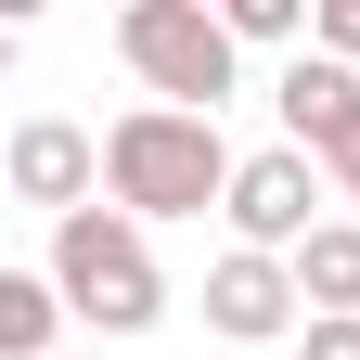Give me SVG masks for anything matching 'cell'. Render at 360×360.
Wrapping results in <instances>:
<instances>
[{"label":"cell","instance_id":"obj_1","mask_svg":"<svg viewBox=\"0 0 360 360\" xmlns=\"http://www.w3.org/2000/svg\"><path fill=\"white\" fill-rule=\"evenodd\" d=\"M232 142H219V116H180V103H129L103 129V193L129 219H206V206H232Z\"/></svg>","mask_w":360,"mask_h":360},{"label":"cell","instance_id":"obj_2","mask_svg":"<svg viewBox=\"0 0 360 360\" xmlns=\"http://www.w3.org/2000/svg\"><path fill=\"white\" fill-rule=\"evenodd\" d=\"M52 283H65V309H77L90 335H142L155 309H167V270H155V245H142V219H129V206L52 219Z\"/></svg>","mask_w":360,"mask_h":360},{"label":"cell","instance_id":"obj_3","mask_svg":"<svg viewBox=\"0 0 360 360\" xmlns=\"http://www.w3.org/2000/svg\"><path fill=\"white\" fill-rule=\"evenodd\" d=\"M116 52H129V77H142L155 103H180V116H219V103H232L245 39L219 26L206 0H129V13H116Z\"/></svg>","mask_w":360,"mask_h":360},{"label":"cell","instance_id":"obj_4","mask_svg":"<svg viewBox=\"0 0 360 360\" xmlns=\"http://www.w3.org/2000/svg\"><path fill=\"white\" fill-rule=\"evenodd\" d=\"M270 103H283V142L322 167V180H347V206H360V65H335V52H296Z\"/></svg>","mask_w":360,"mask_h":360},{"label":"cell","instance_id":"obj_5","mask_svg":"<svg viewBox=\"0 0 360 360\" xmlns=\"http://www.w3.org/2000/svg\"><path fill=\"white\" fill-rule=\"evenodd\" d=\"M219 219H232L245 257H296L309 232H322V167H309L296 142H270V155L232 167V206H219Z\"/></svg>","mask_w":360,"mask_h":360},{"label":"cell","instance_id":"obj_6","mask_svg":"<svg viewBox=\"0 0 360 360\" xmlns=\"http://www.w3.org/2000/svg\"><path fill=\"white\" fill-rule=\"evenodd\" d=\"M206 322L232 335V347H283V335H309V296H296V257H219L206 270Z\"/></svg>","mask_w":360,"mask_h":360},{"label":"cell","instance_id":"obj_7","mask_svg":"<svg viewBox=\"0 0 360 360\" xmlns=\"http://www.w3.org/2000/svg\"><path fill=\"white\" fill-rule=\"evenodd\" d=\"M0 180H13L26 206H52V219H77L90 193H103V142H90L77 116H26L13 142H0Z\"/></svg>","mask_w":360,"mask_h":360},{"label":"cell","instance_id":"obj_8","mask_svg":"<svg viewBox=\"0 0 360 360\" xmlns=\"http://www.w3.org/2000/svg\"><path fill=\"white\" fill-rule=\"evenodd\" d=\"M296 296H309V322H360V219H322L296 245Z\"/></svg>","mask_w":360,"mask_h":360},{"label":"cell","instance_id":"obj_9","mask_svg":"<svg viewBox=\"0 0 360 360\" xmlns=\"http://www.w3.org/2000/svg\"><path fill=\"white\" fill-rule=\"evenodd\" d=\"M65 322H77V309H65L52 270H0V360H39Z\"/></svg>","mask_w":360,"mask_h":360},{"label":"cell","instance_id":"obj_10","mask_svg":"<svg viewBox=\"0 0 360 360\" xmlns=\"http://www.w3.org/2000/svg\"><path fill=\"white\" fill-rule=\"evenodd\" d=\"M219 26L257 39V52H283V39H296V26H322V13H309V0H219Z\"/></svg>","mask_w":360,"mask_h":360},{"label":"cell","instance_id":"obj_11","mask_svg":"<svg viewBox=\"0 0 360 360\" xmlns=\"http://www.w3.org/2000/svg\"><path fill=\"white\" fill-rule=\"evenodd\" d=\"M322 52H335V65H360V0H322Z\"/></svg>","mask_w":360,"mask_h":360},{"label":"cell","instance_id":"obj_12","mask_svg":"<svg viewBox=\"0 0 360 360\" xmlns=\"http://www.w3.org/2000/svg\"><path fill=\"white\" fill-rule=\"evenodd\" d=\"M296 360H360V322H309V335H296Z\"/></svg>","mask_w":360,"mask_h":360}]
</instances>
